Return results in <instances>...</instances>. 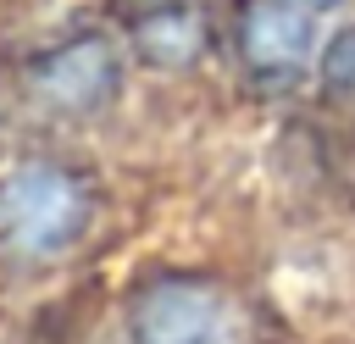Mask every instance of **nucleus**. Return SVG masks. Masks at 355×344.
<instances>
[{
	"label": "nucleus",
	"mask_w": 355,
	"mask_h": 344,
	"mask_svg": "<svg viewBox=\"0 0 355 344\" xmlns=\"http://www.w3.org/2000/svg\"><path fill=\"white\" fill-rule=\"evenodd\" d=\"M89 189L78 172L28 161L11 178H0V250L11 261H55L67 255L89 227Z\"/></svg>",
	"instance_id": "1"
},
{
	"label": "nucleus",
	"mask_w": 355,
	"mask_h": 344,
	"mask_svg": "<svg viewBox=\"0 0 355 344\" xmlns=\"http://www.w3.org/2000/svg\"><path fill=\"white\" fill-rule=\"evenodd\" d=\"M133 344H244V327L216 283L161 277L133 305Z\"/></svg>",
	"instance_id": "2"
},
{
	"label": "nucleus",
	"mask_w": 355,
	"mask_h": 344,
	"mask_svg": "<svg viewBox=\"0 0 355 344\" xmlns=\"http://www.w3.org/2000/svg\"><path fill=\"white\" fill-rule=\"evenodd\" d=\"M239 50L261 78H294L316 55V0H250Z\"/></svg>",
	"instance_id": "3"
},
{
	"label": "nucleus",
	"mask_w": 355,
	"mask_h": 344,
	"mask_svg": "<svg viewBox=\"0 0 355 344\" xmlns=\"http://www.w3.org/2000/svg\"><path fill=\"white\" fill-rule=\"evenodd\" d=\"M33 89H39L50 105H61V111H89V105H100V100L116 89V55H111V44L94 39V33L67 39V44H55L50 55H39Z\"/></svg>",
	"instance_id": "4"
},
{
	"label": "nucleus",
	"mask_w": 355,
	"mask_h": 344,
	"mask_svg": "<svg viewBox=\"0 0 355 344\" xmlns=\"http://www.w3.org/2000/svg\"><path fill=\"white\" fill-rule=\"evenodd\" d=\"M327 83H338L344 94H355V28L333 39V50H327Z\"/></svg>",
	"instance_id": "5"
}]
</instances>
